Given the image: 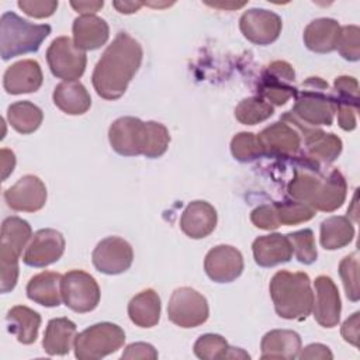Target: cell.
<instances>
[{
    "label": "cell",
    "mask_w": 360,
    "mask_h": 360,
    "mask_svg": "<svg viewBox=\"0 0 360 360\" xmlns=\"http://www.w3.org/2000/svg\"><path fill=\"white\" fill-rule=\"evenodd\" d=\"M142 46L128 35L120 32L98 59L91 82L96 93L105 100L120 98L142 62Z\"/></svg>",
    "instance_id": "obj_1"
},
{
    "label": "cell",
    "mask_w": 360,
    "mask_h": 360,
    "mask_svg": "<svg viewBox=\"0 0 360 360\" xmlns=\"http://www.w3.org/2000/svg\"><path fill=\"white\" fill-rule=\"evenodd\" d=\"M347 184L338 169L329 170L328 174L305 160L304 166L294 170V176L287 186L288 195L292 200L305 202L315 211L332 212L342 207L346 198Z\"/></svg>",
    "instance_id": "obj_2"
},
{
    "label": "cell",
    "mask_w": 360,
    "mask_h": 360,
    "mask_svg": "<svg viewBox=\"0 0 360 360\" xmlns=\"http://www.w3.org/2000/svg\"><path fill=\"white\" fill-rule=\"evenodd\" d=\"M269 290L278 316L302 321L312 312L314 292L307 273L280 270L271 277Z\"/></svg>",
    "instance_id": "obj_3"
},
{
    "label": "cell",
    "mask_w": 360,
    "mask_h": 360,
    "mask_svg": "<svg viewBox=\"0 0 360 360\" xmlns=\"http://www.w3.org/2000/svg\"><path fill=\"white\" fill-rule=\"evenodd\" d=\"M328 83L321 77H308L295 94V103L291 111H287L292 120L307 127L330 125L336 112L332 94L328 91Z\"/></svg>",
    "instance_id": "obj_4"
},
{
    "label": "cell",
    "mask_w": 360,
    "mask_h": 360,
    "mask_svg": "<svg viewBox=\"0 0 360 360\" xmlns=\"http://www.w3.org/2000/svg\"><path fill=\"white\" fill-rule=\"evenodd\" d=\"M51 34V25L30 22L13 11H6L0 20V53L3 60L37 52Z\"/></svg>",
    "instance_id": "obj_5"
},
{
    "label": "cell",
    "mask_w": 360,
    "mask_h": 360,
    "mask_svg": "<svg viewBox=\"0 0 360 360\" xmlns=\"http://www.w3.org/2000/svg\"><path fill=\"white\" fill-rule=\"evenodd\" d=\"M32 236L31 225L18 217L3 221L0 233V287L1 292H10L18 280V259Z\"/></svg>",
    "instance_id": "obj_6"
},
{
    "label": "cell",
    "mask_w": 360,
    "mask_h": 360,
    "mask_svg": "<svg viewBox=\"0 0 360 360\" xmlns=\"http://www.w3.org/2000/svg\"><path fill=\"white\" fill-rule=\"evenodd\" d=\"M124 330L111 322H100L84 329L75 339V356L79 360H97L122 347Z\"/></svg>",
    "instance_id": "obj_7"
},
{
    "label": "cell",
    "mask_w": 360,
    "mask_h": 360,
    "mask_svg": "<svg viewBox=\"0 0 360 360\" xmlns=\"http://www.w3.org/2000/svg\"><path fill=\"white\" fill-rule=\"evenodd\" d=\"M62 301L72 311L84 314L100 302V287L93 276L83 270H70L60 280Z\"/></svg>",
    "instance_id": "obj_8"
},
{
    "label": "cell",
    "mask_w": 360,
    "mask_h": 360,
    "mask_svg": "<svg viewBox=\"0 0 360 360\" xmlns=\"http://www.w3.org/2000/svg\"><path fill=\"white\" fill-rule=\"evenodd\" d=\"M210 315L204 295L190 287L176 288L167 304V318L180 328L202 325Z\"/></svg>",
    "instance_id": "obj_9"
},
{
    "label": "cell",
    "mask_w": 360,
    "mask_h": 360,
    "mask_svg": "<svg viewBox=\"0 0 360 360\" xmlns=\"http://www.w3.org/2000/svg\"><path fill=\"white\" fill-rule=\"evenodd\" d=\"M294 68L285 60H274L262 72L257 83L259 97L274 105H284L291 97H295Z\"/></svg>",
    "instance_id": "obj_10"
},
{
    "label": "cell",
    "mask_w": 360,
    "mask_h": 360,
    "mask_svg": "<svg viewBox=\"0 0 360 360\" xmlns=\"http://www.w3.org/2000/svg\"><path fill=\"white\" fill-rule=\"evenodd\" d=\"M48 66L53 76L63 80L79 79L86 69V52L79 49L69 37L52 41L46 51Z\"/></svg>",
    "instance_id": "obj_11"
},
{
    "label": "cell",
    "mask_w": 360,
    "mask_h": 360,
    "mask_svg": "<svg viewBox=\"0 0 360 360\" xmlns=\"http://www.w3.org/2000/svg\"><path fill=\"white\" fill-rule=\"evenodd\" d=\"M91 260L94 267L104 274H120L127 271L134 260L132 246L122 238L108 236L97 243Z\"/></svg>",
    "instance_id": "obj_12"
},
{
    "label": "cell",
    "mask_w": 360,
    "mask_h": 360,
    "mask_svg": "<svg viewBox=\"0 0 360 360\" xmlns=\"http://www.w3.org/2000/svg\"><path fill=\"white\" fill-rule=\"evenodd\" d=\"M281 18L266 8H250L239 20V28L243 37L256 45H269L274 42L281 32Z\"/></svg>",
    "instance_id": "obj_13"
},
{
    "label": "cell",
    "mask_w": 360,
    "mask_h": 360,
    "mask_svg": "<svg viewBox=\"0 0 360 360\" xmlns=\"http://www.w3.org/2000/svg\"><path fill=\"white\" fill-rule=\"evenodd\" d=\"M146 124L135 117H121L108 129L111 148L122 156H138L143 153Z\"/></svg>",
    "instance_id": "obj_14"
},
{
    "label": "cell",
    "mask_w": 360,
    "mask_h": 360,
    "mask_svg": "<svg viewBox=\"0 0 360 360\" xmlns=\"http://www.w3.org/2000/svg\"><path fill=\"white\" fill-rule=\"evenodd\" d=\"M65 252V238L56 229L45 228L34 233L22 262L31 267H46L58 262Z\"/></svg>",
    "instance_id": "obj_15"
},
{
    "label": "cell",
    "mask_w": 360,
    "mask_h": 360,
    "mask_svg": "<svg viewBox=\"0 0 360 360\" xmlns=\"http://www.w3.org/2000/svg\"><path fill=\"white\" fill-rule=\"evenodd\" d=\"M4 200L14 211L35 212L46 202V187L39 177L25 174L4 191Z\"/></svg>",
    "instance_id": "obj_16"
},
{
    "label": "cell",
    "mask_w": 360,
    "mask_h": 360,
    "mask_svg": "<svg viewBox=\"0 0 360 360\" xmlns=\"http://www.w3.org/2000/svg\"><path fill=\"white\" fill-rule=\"evenodd\" d=\"M301 134L292 125L277 121L266 127L259 135L264 156L291 158L298 153L301 148Z\"/></svg>",
    "instance_id": "obj_17"
},
{
    "label": "cell",
    "mask_w": 360,
    "mask_h": 360,
    "mask_svg": "<svg viewBox=\"0 0 360 360\" xmlns=\"http://www.w3.org/2000/svg\"><path fill=\"white\" fill-rule=\"evenodd\" d=\"M204 270L215 283H231L243 271L242 253L231 245H218L207 253Z\"/></svg>",
    "instance_id": "obj_18"
},
{
    "label": "cell",
    "mask_w": 360,
    "mask_h": 360,
    "mask_svg": "<svg viewBox=\"0 0 360 360\" xmlns=\"http://www.w3.org/2000/svg\"><path fill=\"white\" fill-rule=\"evenodd\" d=\"M315 284V300L312 312L315 321L323 328H333L340 319V297L339 290L329 276H318Z\"/></svg>",
    "instance_id": "obj_19"
},
{
    "label": "cell",
    "mask_w": 360,
    "mask_h": 360,
    "mask_svg": "<svg viewBox=\"0 0 360 360\" xmlns=\"http://www.w3.org/2000/svg\"><path fill=\"white\" fill-rule=\"evenodd\" d=\"M333 101L338 112V124L345 131H353L357 125L359 83L352 76H339L333 83Z\"/></svg>",
    "instance_id": "obj_20"
},
{
    "label": "cell",
    "mask_w": 360,
    "mask_h": 360,
    "mask_svg": "<svg viewBox=\"0 0 360 360\" xmlns=\"http://www.w3.org/2000/svg\"><path fill=\"white\" fill-rule=\"evenodd\" d=\"M41 66L34 59H24L7 68L3 77L4 90L8 94H22L37 91L42 84Z\"/></svg>",
    "instance_id": "obj_21"
},
{
    "label": "cell",
    "mask_w": 360,
    "mask_h": 360,
    "mask_svg": "<svg viewBox=\"0 0 360 360\" xmlns=\"http://www.w3.org/2000/svg\"><path fill=\"white\" fill-rule=\"evenodd\" d=\"M217 226V211L207 201H191L181 214L180 228L191 239L208 236Z\"/></svg>",
    "instance_id": "obj_22"
},
{
    "label": "cell",
    "mask_w": 360,
    "mask_h": 360,
    "mask_svg": "<svg viewBox=\"0 0 360 360\" xmlns=\"http://www.w3.org/2000/svg\"><path fill=\"white\" fill-rule=\"evenodd\" d=\"M255 262L262 267H273L290 262L292 257V245L287 235L270 233L255 239L252 245Z\"/></svg>",
    "instance_id": "obj_23"
},
{
    "label": "cell",
    "mask_w": 360,
    "mask_h": 360,
    "mask_svg": "<svg viewBox=\"0 0 360 360\" xmlns=\"http://www.w3.org/2000/svg\"><path fill=\"white\" fill-rule=\"evenodd\" d=\"M72 31L73 42L82 51L98 49L110 37L108 24L94 14L79 15L73 21Z\"/></svg>",
    "instance_id": "obj_24"
},
{
    "label": "cell",
    "mask_w": 360,
    "mask_h": 360,
    "mask_svg": "<svg viewBox=\"0 0 360 360\" xmlns=\"http://www.w3.org/2000/svg\"><path fill=\"white\" fill-rule=\"evenodd\" d=\"M340 25L333 18H316L304 30V44L316 53H328L336 49Z\"/></svg>",
    "instance_id": "obj_25"
},
{
    "label": "cell",
    "mask_w": 360,
    "mask_h": 360,
    "mask_svg": "<svg viewBox=\"0 0 360 360\" xmlns=\"http://www.w3.org/2000/svg\"><path fill=\"white\" fill-rule=\"evenodd\" d=\"M262 359H295L301 352V338L288 329L267 332L260 343Z\"/></svg>",
    "instance_id": "obj_26"
},
{
    "label": "cell",
    "mask_w": 360,
    "mask_h": 360,
    "mask_svg": "<svg viewBox=\"0 0 360 360\" xmlns=\"http://www.w3.org/2000/svg\"><path fill=\"white\" fill-rule=\"evenodd\" d=\"M52 97L55 105L69 115L84 114L91 105L89 91L77 80H63L55 87Z\"/></svg>",
    "instance_id": "obj_27"
},
{
    "label": "cell",
    "mask_w": 360,
    "mask_h": 360,
    "mask_svg": "<svg viewBox=\"0 0 360 360\" xmlns=\"http://www.w3.org/2000/svg\"><path fill=\"white\" fill-rule=\"evenodd\" d=\"M76 325L68 318H53L48 322L44 333L42 347L49 356L68 354L75 346Z\"/></svg>",
    "instance_id": "obj_28"
},
{
    "label": "cell",
    "mask_w": 360,
    "mask_h": 360,
    "mask_svg": "<svg viewBox=\"0 0 360 360\" xmlns=\"http://www.w3.org/2000/svg\"><path fill=\"white\" fill-rule=\"evenodd\" d=\"M6 323L10 333L22 345H31L38 338L41 325V315L24 305H15L8 309L6 315Z\"/></svg>",
    "instance_id": "obj_29"
},
{
    "label": "cell",
    "mask_w": 360,
    "mask_h": 360,
    "mask_svg": "<svg viewBox=\"0 0 360 360\" xmlns=\"http://www.w3.org/2000/svg\"><path fill=\"white\" fill-rule=\"evenodd\" d=\"M60 280L62 276L55 271H42L34 277L27 284V297L44 307L52 308L62 302L60 294Z\"/></svg>",
    "instance_id": "obj_30"
},
{
    "label": "cell",
    "mask_w": 360,
    "mask_h": 360,
    "mask_svg": "<svg viewBox=\"0 0 360 360\" xmlns=\"http://www.w3.org/2000/svg\"><path fill=\"white\" fill-rule=\"evenodd\" d=\"M160 298L152 288H146L132 297L128 304L129 319L139 328H152L160 319Z\"/></svg>",
    "instance_id": "obj_31"
},
{
    "label": "cell",
    "mask_w": 360,
    "mask_h": 360,
    "mask_svg": "<svg viewBox=\"0 0 360 360\" xmlns=\"http://www.w3.org/2000/svg\"><path fill=\"white\" fill-rule=\"evenodd\" d=\"M354 236V226L347 217H329L321 224V245L328 250L347 246Z\"/></svg>",
    "instance_id": "obj_32"
},
{
    "label": "cell",
    "mask_w": 360,
    "mask_h": 360,
    "mask_svg": "<svg viewBox=\"0 0 360 360\" xmlns=\"http://www.w3.org/2000/svg\"><path fill=\"white\" fill-rule=\"evenodd\" d=\"M10 125L20 134H32L39 128L44 120L42 110L31 101H17L7 108Z\"/></svg>",
    "instance_id": "obj_33"
},
{
    "label": "cell",
    "mask_w": 360,
    "mask_h": 360,
    "mask_svg": "<svg viewBox=\"0 0 360 360\" xmlns=\"http://www.w3.org/2000/svg\"><path fill=\"white\" fill-rule=\"evenodd\" d=\"M274 110L270 103L259 96L243 98L235 108V118L243 125H256L273 115Z\"/></svg>",
    "instance_id": "obj_34"
},
{
    "label": "cell",
    "mask_w": 360,
    "mask_h": 360,
    "mask_svg": "<svg viewBox=\"0 0 360 360\" xmlns=\"http://www.w3.org/2000/svg\"><path fill=\"white\" fill-rule=\"evenodd\" d=\"M273 205L280 225H297L309 221L315 215L314 208L297 200L276 201Z\"/></svg>",
    "instance_id": "obj_35"
},
{
    "label": "cell",
    "mask_w": 360,
    "mask_h": 360,
    "mask_svg": "<svg viewBox=\"0 0 360 360\" xmlns=\"http://www.w3.org/2000/svg\"><path fill=\"white\" fill-rule=\"evenodd\" d=\"M231 346L217 333H205L201 335L194 343V354L202 360H218V359H229Z\"/></svg>",
    "instance_id": "obj_36"
},
{
    "label": "cell",
    "mask_w": 360,
    "mask_h": 360,
    "mask_svg": "<svg viewBox=\"0 0 360 360\" xmlns=\"http://www.w3.org/2000/svg\"><path fill=\"white\" fill-rule=\"evenodd\" d=\"M146 124V135H145V148L143 156L155 159L162 156L169 146L170 135L167 128L156 121H148Z\"/></svg>",
    "instance_id": "obj_37"
},
{
    "label": "cell",
    "mask_w": 360,
    "mask_h": 360,
    "mask_svg": "<svg viewBox=\"0 0 360 360\" xmlns=\"http://www.w3.org/2000/svg\"><path fill=\"white\" fill-rule=\"evenodd\" d=\"M231 152L239 162H250L264 156L262 143L253 132H240L231 141Z\"/></svg>",
    "instance_id": "obj_38"
},
{
    "label": "cell",
    "mask_w": 360,
    "mask_h": 360,
    "mask_svg": "<svg viewBox=\"0 0 360 360\" xmlns=\"http://www.w3.org/2000/svg\"><path fill=\"white\" fill-rule=\"evenodd\" d=\"M287 236L292 245V252L300 263L311 264L316 260L318 252H316V246H315L314 232L311 229L295 231V232L288 233Z\"/></svg>",
    "instance_id": "obj_39"
},
{
    "label": "cell",
    "mask_w": 360,
    "mask_h": 360,
    "mask_svg": "<svg viewBox=\"0 0 360 360\" xmlns=\"http://www.w3.org/2000/svg\"><path fill=\"white\" fill-rule=\"evenodd\" d=\"M339 274L343 281L346 295L350 301H359V255L357 252L346 256L339 263Z\"/></svg>",
    "instance_id": "obj_40"
},
{
    "label": "cell",
    "mask_w": 360,
    "mask_h": 360,
    "mask_svg": "<svg viewBox=\"0 0 360 360\" xmlns=\"http://www.w3.org/2000/svg\"><path fill=\"white\" fill-rule=\"evenodd\" d=\"M360 30L357 25L340 27V35L338 39L336 49L340 56L346 60L356 62L360 59Z\"/></svg>",
    "instance_id": "obj_41"
},
{
    "label": "cell",
    "mask_w": 360,
    "mask_h": 360,
    "mask_svg": "<svg viewBox=\"0 0 360 360\" xmlns=\"http://www.w3.org/2000/svg\"><path fill=\"white\" fill-rule=\"evenodd\" d=\"M250 221L255 226H257L260 229H266V231L277 229L280 226L273 202L263 204V205L255 208L250 214Z\"/></svg>",
    "instance_id": "obj_42"
},
{
    "label": "cell",
    "mask_w": 360,
    "mask_h": 360,
    "mask_svg": "<svg viewBox=\"0 0 360 360\" xmlns=\"http://www.w3.org/2000/svg\"><path fill=\"white\" fill-rule=\"evenodd\" d=\"M17 6L27 14L34 18L51 17L56 8L58 1H44V0H20Z\"/></svg>",
    "instance_id": "obj_43"
},
{
    "label": "cell",
    "mask_w": 360,
    "mask_h": 360,
    "mask_svg": "<svg viewBox=\"0 0 360 360\" xmlns=\"http://www.w3.org/2000/svg\"><path fill=\"white\" fill-rule=\"evenodd\" d=\"M122 359H143V360H155L158 359V352L156 349L149 345V343H143V342H136V343H131L125 347L122 356Z\"/></svg>",
    "instance_id": "obj_44"
},
{
    "label": "cell",
    "mask_w": 360,
    "mask_h": 360,
    "mask_svg": "<svg viewBox=\"0 0 360 360\" xmlns=\"http://www.w3.org/2000/svg\"><path fill=\"white\" fill-rule=\"evenodd\" d=\"M359 312H354L343 322L340 329L343 339L356 347L359 346Z\"/></svg>",
    "instance_id": "obj_45"
},
{
    "label": "cell",
    "mask_w": 360,
    "mask_h": 360,
    "mask_svg": "<svg viewBox=\"0 0 360 360\" xmlns=\"http://www.w3.org/2000/svg\"><path fill=\"white\" fill-rule=\"evenodd\" d=\"M300 359H322V360H326V359H333V354L332 352L329 350L328 346L322 345V343H312V345H308L307 347L302 349V352H300L298 354Z\"/></svg>",
    "instance_id": "obj_46"
},
{
    "label": "cell",
    "mask_w": 360,
    "mask_h": 360,
    "mask_svg": "<svg viewBox=\"0 0 360 360\" xmlns=\"http://www.w3.org/2000/svg\"><path fill=\"white\" fill-rule=\"evenodd\" d=\"M0 155H1V179L6 180L15 166V156L10 149H6V148L0 150Z\"/></svg>",
    "instance_id": "obj_47"
},
{
    "label": "cell",
    "mask_w": 360,
    "mask_h": 360,
    "mask_svg": "<svg viewBox=\"0 0 360 360\" xmlns=\"http://www.w3.org/2000/svg\"><path fill=\"white\" fill-rule=\"evenodd\" d=\"M70 6L77 13H82V15H84V14H94L104 6V3L103 1H70Z\"/></svg>",
    "instance_id": "obj_48"
},
{
    "label": "cell",
    "mask_w": 360,
    "mask_h": 360,
    "mask_svg": "<svg viewBox=\"0 0 360 360\" xmlns=\"http://www.w3.org/2000/svg\"><path fill=\"white\" fill-rule=\"evenodd\" d=\"M112 6L117 8L118 13L132 14V13L138 11L143 6V3H141V1H114Z\"/></svg>",
    "instance_id": "obj_49"
},
{
    "label": "cell",
    "mask_w": 360,
    "mask_h": 360,
    "mask_svg": "<svg viewBox=\"0 0 360 360\" xmlns=\"http://www.w3.org/2000/svg\"><path fill=\"white\" fill-rule=\"evenodd\" d=\"M210 6H214V7H221V8H239V7H243L245 3H208Z\"/></svg>",
    "instance_id": "obj_50"
}]
</instances>
